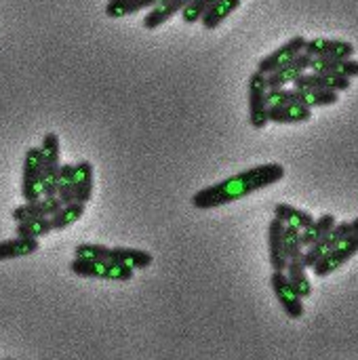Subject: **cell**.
<instances>
[{"label":"cell","instance_id":"obj_1","mask_svg":"<svg viewBox=\"0 0 358 360\" xmlns=\"http://www.w3.org/2000/svg\"><path fill=\"white\" fill-rule=\"evenodd\" d=\"M285 177V167L281 162H264L251 169H245L236 175H230L217 184H211L203 190H198L190 202L198 211L219 209L232 202H238L260 190H266Z\"/></svg>","mask_w":358,"mask_h":360},{"label":"cell","instance_id":"obj_2","mask_svg":"<svg viewBox=\"0 0 358 360\" xmlns=\"http://www.w3.org/2000/svg\"><path fill=\"white\" fill-rule=\"evenodd\" d=\"M70 272L80 278H97V281H112V283H129L135 274V270L114 262L112 257L97 259V262L74 257L70 262Z\"/></svg>","mask_w":358,"mask_h":360},{"label":"cell","instance_id":"obj_3","mask_svg":"<svg viewBox=\"0 0 358 360\" xmlns=\"http://www.w3.org/2000/svg\"><path fill=\"white\" fill-rule=\"evenodd\" d=\"M42 152V196L57 194L59 169H61V141L59 135L49 131L40 141Z\"/></svg>","mask_w":358,"mask_h":360},{"label":"cell","instance_id":"obj_4","mask_svg":"<svg viewBox=\"0 0 358 360\" xmlns=\"http://www.w3.org/2000/svg\"><path fill=\"white\" fill-rule=\"evenodd\" d=\"M268 78L260 70H255L247 80V101H249V124L257 131L268 127Z\"/></svg>","mask_w":358,"mask_h":360},{"label":"cell","instance_id":"obj_5","mask_svg":"<svg viewBox=\"0 0 358 360\" xmlns=\"http://www.w3.org/2000/svg\"><path fill=\"white\" fill-rule=\"evenodd\" d=\"M21 198L38 200L42 198V152L40 146L25 150L23 169H21Z\"/></svg>","mask_w":358,"mask_h":360},{"label":"cell","instance_id":"obj_6","mask_svg":"<svg viewBox=\"0 0 358 360\" xmlns=\"http://www.w3.org/2000/svg\"><path fill=\"white\" fill-rule=\"evenodd\" d=\"M270 287H272V293H274L276 302L281 304V310H283L291 321H300V319L304 316V312H306L304 300L295 293V289L291 287L287 274L281 272V270H272Z\"/></svg>","mask_w":358,"mask_h":360},{"label":"cell","instance_id":"obj_7","mask_svg":"<svg viewBox=\"0 0 358 360\" xmlns=\"http://www.w3.org/2000/svg\"><path fill=\"white\" fill-rule=\"evenodd\" d=\"M357 253H358V234L352 232L346 240H342L338 247H333L327 255H323V257L314 264L312 272H314V276L325 278V276L333 274L335 270L344 268V266H346V264H348Z\"/></svg>","mask_w":358,"mask_h":360},{"label":"cell","instance_id":"obj_8","mask_svg":"<svg viewBox=\"0 0 358 360\" xmlns=\"http://www.w3.org/2000/svg\"><path fill=\"white\" fill-rule=\"evenodd\" d=\"M350 234H352L350 221H338V224L333 226V230H331L325 238H321L319 243H314V245H310V247L304 249V255H302L304 266H306L308 270H312L314 264H317L323 255H327L333 247H338V245H340L342 240H346Z\"/></svg>","mask_w":358,"mask_h":360},{"label":"cell","instance_id":"obj_9","mask_svg":"<svg viewBox=\"0 0 358 360\" xmlns=\"http://www.w3.org/2000/svg\"><path fill=\"white\" fill-rule=\"evenodd\" d=\"M310 63H312V57L304 51L295 57H291L289 61H285L281 68H276L274 72L266 74L268 78V86L270 89H281V86H289L293 84L304 72L310 70Z\"/></svg>","mask_w":358,"mask_h":360},{"label":"cell","instance_id":"obj_10","mask_svg":"<svg viewBox=\"0 0 358 360\" xmlns=\"http://www.w3.org/2000/svg\"><path fill=\"white\" fill-rule=\"evenodd\" d=\"M306 40H308V38H304L302 34H298V36L289 38V40H287V42H283L279 49H274L272 53H268L266 57H262V59L257 61V70H260L262 74H270V72H274V70H276V68H281L285 61H289L291 57H295V55L304 53V49H306Z\"/></svg>","mask_w":358,"mask_h":360},{"label":"cell","instance_id":"obj_11","mask_svg":"<svg viewBox=\"0 0 358 360\" xmlns=\"http://www.w3.org/2000/svg\"><path fill=\"white\" fill-rule=\"evenodd\" d=\"M61 207H63V202L57 194L42 196L38 200H23V205L13 209L11 217L15 224L25 221V219H34V217H53Z\"/></svg>","mask_w":358,"mask_h":360},{"label":"cell","instance_id":"obj_12","mask_svg":"<svg viewBox=\"0 0 358 360\" xmlns=\"http://www.w3.org/2000/svg\"><path fill=\"white\" fill-rule=\"evenodd\" d=\"M304 51L310 57H335V59H348L354 57L357 53L350 40H340V38H310L306 40Z\"/></svg>","mask_w":358,"mask_h":360},{"label":"cell","instance_id":"obj_13","mask_svg":"<svg viewBox=\"0 0 358 360\" xmlns=\"http://www.w3.org/2000/svg\"><path fill=\"white\" fill-rule=\"evenodd\" d=\"M295 89H329V91H348L352 86V78L340 76V74H329V72H304L295 82Z\"/></svg>","mask_w":358,"mask_h":360},{"label":"cell","instance_id":"obj_14","mask_svg":"<svg viewBox=\"0 0 358 360\" xmlns=\"http://www.w3.org/2000/svg\"><path fill=\"white\" fill-rule=\"evenodd\" d=\"M268 259L272 270L285 272L289 257H287V247H285V224L274 217L268 224Z\"/></svg>","mask_w":358,"mask_h":360},{"label":"cell","instance_id":"obj_15","mask_svg":"<svg viewBox=\"0 0 358 360\" xmlns=\"http://www.w3.org/2000/svg\"><path fill=\"white\" fill-rule=\"evenodd\" d=\"M312 108L302 103H285V105H270L268 120L272 124H304L312 120Z\"/></svg>","mask_w":358,"mask_h":360},{"label":"cell","instance_id":"obj_16","mask_svg":"<svg viewBox=\"0 0 358 360\" xmlns=\"http://www.w3.org/2000/svg\"><path fill=\"white\" fill-rule=\"evenodd\" d=\"M192 0H162L160 4H156L154 8H150L141 21V25L146 30H158L162 23H167L169 19H173L175 15H179Z\"/></svg>","mask_w":358,"mask_h":360},{"label":"cell","instance_id":"obj_17","mask_svg":"<svg viewBox=\"0 0 358 360\" xmlns=\"http://www.w3.org/2000/svg\"><path fill=\"white\" fill-rule=\"evenodd\" d=\"M93 188H95V169L91 160L82 158L74 162V200L87 205L93 198Z\"/></svg>","mask_w":358,"mask_h":360},{"label":"cell","instance_id":"obj_18","mask_svg":"<svg viewBox=\"0 0 358 360\" xmlns=\"http://www.w3.org/2000/svg\"><path fill=\"white\" fill-rule=\"evenodd\" d=\"M110 257L122 266H129L131 270H146L154 264V255L150 251L133 247H110Z\"/></svg>","mask_w":358,"mask_h":360},{"label":"cell","instance_id":"obj_19","mask_svg":"<svg viewBox=\"0 0 358 360\" xmlns=\"http://www.w3.org/2000/svg\"><path fill=\"white\" fill-rule=\"evenodd\" d=\"M40 243L36 238H25V236H15L8 240H0V262L8 259H21L38 253Z\"/></svg>","mask_w":358,"mask_h":360},{"label":"cell","instance_id":"obj_20","mask_svg":"<svg viewBox=\"0 0 358 360\" xmlns=\"http://www.w3.org/2000/svg\"><path fill=\"white\" fill-rule=\"evenodd\" d=\"M310 70L314 72H329V74H340L346 78H358V61L348 59H335V57H312Z\"/></svg>","mask_w":358,"mask_h":360},{"label":"cell","instance_id":"obj_21","mask_svg":"<svg viewBox=\"0 0 358 360\" xmlns=\"http://www.w3.org/2000/svg\"><path fill=\"white\" fill-rule=\"evenodd\" d=\"M285 274H287L291 287L295 289V293H298L302 300L312 297L314 287H312V281H310V276H308V268L304 266L302 259H289V264H287V268H285Z\"/></svg>","mask_w":358,"mask_h":360},{"label":"cell","instance_id":"obj_22","mask_svg":"<svg viewBox=\"0 0 358 360\" xmlns=\"http://www.w3.org/2000/svg\"><path fill=\"white\" fill-rule=\"evenodd\" d=\"M243 4V0H215L211 6H209V11L203 15V19H200V23H203V27L205 30H217L238 6Z\"/></svg>","mask_w":358,"mask_h":360},{"label":"cell","instance_id":"obj_23","mask_svg":"<svg viewBox=\"0 0 358 360\" xmlns=\"http://www.w3.org/2000/svg\"><path fill=\"white\" fill-rule=\"evenodd\" d=\"M162 0H108L106 4V17L110 19H122L129 15H135L139 11H150Z\"/></svg>","mask_w":358,"mask_h":360},{"label":"cell","instance_id":"obj_24","mask_svg":"<svg viewBox=\"0 0 358 360\" xmlns=\"http://www.w3.org/2000/svg\"><path fill=\"white\" fill-rule=\"evenodd\" d=\"M274 217H279L287 226H298L300 230L314 224V215L306 209H298L289 202H276L274 205Z\"/></svg>","mask_w":358,"mask_h":360},{"label":"cell","instance_id":"obj_25","mask_svg":"<svg viewBox=\"0 0 358 360\" xmlns=\"http://www.w3.org/2000/svg\"><path fill=\"white\" fill-rule=\"evenodd\" d=\"M84 211H87V205H84V202H78V200H72V202L63 205V207L51 217V221H53V232H63V230L72 228L74 224H78V221L82 219Z\"/></svg>","mask_w":358,"mask_h":360},{"label":"cell","instance_id":"obj_26","mask_svg":"<svg viewBox=\"0 0 358 360\" xmlns=\"http://www.w3.org/2000/svg\"><path fill=\"white\" fill-rule=\"evenodd\" d=\"M340 101L338 91L329 89H298V103L306 108H327Z\"/></svg>","mask_w":358,"mask_h":360},{"label":"cell","instance_id":"obj_27","mask_svg":"<svg viewBox=\"0 0 358 360\" xmlns=\"http://www.w3.org/2000/svg\"><path fill=\"white\" fill-rule=\"evenodd\" d=\"M335 224H338V219H335L333 213H323V215H319V217L314 219L312 226H308V228L302 230V243H304V247H310V245L319 243L321 238H325V236L333 230Z\"/></svg>","mask_w":358,"mask_h":360},{"label":"cell","instance_id":"obj_28","mask_svg":"<svg viewBox=\"0 0 358 360\" xmlns=\"http://www.w3.org/2000/svg\"><path fill=\"white\" fill-rule=\"evenodd\" d=\"M53 232V221L51 217H34V219H25L19 221L15 226V236H25V238H44Z\"/></svg>","mask_w":358,"mask_h":360},{"label":"cell","instance_id":"obj_29","mask_svg":"<svg viewBox=\"0 0 358 360\" xmlns=\"http://www.w3.org/2000/svg\"><path fill=\"white\" fill-rule=\"evenodd\" d=\"M57 196L63 205L74 200V162H63L59 169V181H57Z\"/></svg>","mask_w":358,"mask_h":360},{"label":"cell","instance_id":"obj_30","mask_svg":"<svg viewBox=\"0 0 358 360\" xmlns=\"http://www.w3.org/2000/svg\"><path fill=\"white\" fill-rule=\"evenodd\" d=\"M285 247H287V257L289 259H302L306 247L302 243V230L298 226H287L285 224Z\"/></svg>","mask_w":358,"mask_h":360},{"label":"cell","instance_id":"obj_31","mask_svg":"<svg viewBox=\"0 0 358 360\" xmlns=\"http://www.w3.org/2000/svg\"><path fill=\"white\" fill-rule=\"evenodd\" d=\"M74 257L78 259H108L110 257V247L101 245V243H80L74 247Z\"/></svg>","mask_w":358,"mask_h":360},{"label":"cell","instance_id":"obj_32","mask_svg":"<svg viewBox=\"0 0 358 360\" xmlns=\"http://www.w3.org/2000/svg\"><path fill=\"white\" fill-rule=\"evenodd\" d=\"M215 0H192L184 11H181V21L184 23H188V25H192V23H196V21H200L203 19V15L209 11V6L213 4Z\"/></svg>","mask_w":358,"mask_h":360},{"label":"cell","instance_id":"obj_33","mask_svg":"<svg viewBox=\"0 0 358 360\" xmlns=\"http://www.w3.org/2000/svg\"><path fill=\"white\" fill-rule=\"evenodd\" d=\"M268 108L270 105H285V103H298V89L281 86V89H268L266 93Z\"/></svg>","mask_w":358,"mask_h":360},{"label":"cell","instance_id":"obj_34","mask_svg":"<svg viewBox=\"0 0 358 360\" xmlns=\"http://www.w3.org/2000/svg\"><path fill=\"white\" fill-rule=\"evenodd\" d=\"M350 226H352V232H354V234H358V217H354V219L350 221Z\"/></svg>","mask_w":358,"mask_h":360}]
</instances>
